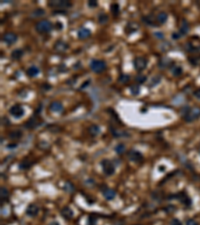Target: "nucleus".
Wrapping results in <instances>:
<instances>
[{
	"mask_svg": "<svg viewBox=\"0 0 200 225\" xmlns=\"http://www.w3.org/2000/svg\"><path fill=\"white\" fill-rule=\"evenodd\" d=\"M200 117V107H192V108H189V110L187 111L183 118L186 122H193L197 120Z\"/></svg>",
	"mask_w": 200,
	"mask_h": 225,
	"instance_id": "1",
	"label": "nucleus"
},
{
	"mask_svg": "<svg viewBox=\"0 0 200 225\" xmlns=\"http://www.w3.org/2000/svg\"><path fill=\"white\" fill-rule=\"evenodd\" d=\"M106 62L104 60H98V59H93L90 62V68L93 72L95 73H101L106 69Z\"/></svg>",
	"mask_w": 200,
	"mask_h": 225,
	"instance_id": "2",
	"label": "nucleus"
},
{
	"mask_svg": "<svg viewBox=\"0 0 200 225\" xmlns=\"http://www.w3.org/2000/svg\"><path fill=\"white\" fill-rule=\"evenodd\" d=\"M35 29L39 33H47L52 29V23L49 20L43 19V20H40L39 22L36 23Z\"/></svg>",
	"mask_w": 200,
	"mask_h": 225,
	"instance_id": "3",
	"label": "nucleus"
},
{
	"mask_svg": "<svg viewBox=\"0 0 200 225\" xmlns=\"http://www.w3.org/2000/svg\"><path fill=\"white\" fill-rule=\"evenodd\" d=\"M101 167H102L104 173L108 175V176H110V175H112L115 172V167L113 163L110 160H107V159H103L101 161Z\"/></svg>",
	"mask_w": 200,
	"mask_h": 225,
	"instance_id": "4",
	"label": "nucleus"
},
{
	"mask_svg": "<svg viewBox=\"0 0 200 225\" xmlns=\"http://www.w3.org/2000/svg\"><path fill=\"white\" fill-rule=\"evenodd\" d=\"M9 113L11 116H13L14 118H21V117L24 115V108L20 104H15L12 107H10L9 109Z\"/></svg>",
	"mask_w": 200,
	"mask_h": 225,
	"instance_id": "5",
	"label": "nucleus"
},
{
	"mask_svg": "<svg viewBox=\"0 0 200 225\" xmlns=\"http://www.w3.org/2000/svg\"><path fill=\"white\" fill-rule=\"evenodd\" d=\"M134 68L138 71V72H141L142 70H144L147 66V59L144 58V57H136L133 61Z\"/></svg>",
	"mask_w": 200,
	"mask_h": 225,
	"instance_id": "6",
	"label": "nucleus"
},
{
	"mask_svg": "<svg viewBox=\"0 0 200 225\" xmlns=\"http://www.w3.org/2000/svg\"><path fill=\"white\" fill-rule=\"evenodd\" d=\"M171 198H177L178 200H180V202L182 203V204H184L185 206H190L191 205V199L189 198L188 195L184 192H179V193H177L176 195H173V196H169V199Z\"/></svg>",
	"mask_w": 200,
	"mask_h": 225,
	"instance_id": "7",
	"label": "nucleus"
},
{
	"mask_svg": "<svg viewBox=\"0 0 200 225\" xmlns=\"http://www.w3.org/2000/svg\"><path fill=\"white\" fill-rule=\"evenodd\" d=\"M48 6L53 8H69L72 6V3L69 1H66V0H62V1L56 0V1H49Z\"/></svg>",
	"mask_w": 200,
	"mask_h": 225,
	"instance_id": "8",
	"label": "nucleus"
},
{
	"mask_svg": "<svg viewBox=\"0 0 200 225\" xmlns=\"http://www.w3.org/2000/svg\"><path fill=\"white\" fill-rule=\"evenodd\" d=\"M17 38H18L17 35H16L15 33H13V32H7V33H5L3 35L2 40H3V42H5L6 44L12 45L17 41Z\"/></svg>",
	"mask_w": 200,
	"mask_h": 225,
	"instance_id": "9",
	"label": "nucleus"
},
{
	"mask_svg": "<svg viewBox=\"0 0 200 225\" xmlns=\"http://www.w3.org/2000/svg\"><path fill=\"white\" fill-rule=\"evenodd\" d=\"M128 157L131 161L133 162H141L143 160V155H142L141 152L136 151V150H131L128 153Z\"/></svg>",
	"mask_w": 200,
	"mask_h": 225,
	"instance_id": "10",
	"label": "nucleus"
},
{
	"mask_svg": "<svg viewBox=\"0 0 200 225\" xmlns=\"http://www.w3.org/2000/svg\"><path fill=\"white\" fill-rule=\"evenodd\" d=\"M101 190H102L103 196L105 197V199H107V200L113 199L114 197L116 196V192H115L113 189H110V188L106 187V186H103V187L101 188Z\"/></svg>",
	"mask_w": 200,
	"mask_h": 225,
	"instance_id": "11",
	"label": "nucleus"
},
{
	"mask_svg": "<svg viewBox=\"0 0 200 225\" xmlns=\"http://www.w3.org/2000/svg\"><path fill=\"white\" fill-rule=\"evenodd\" d=\"M40 124V121H38V118H37V115L34 114L33 117H31L30 120L27 123H25V127L28 128V129H33V128L37 127L38 125Z\"/></svg>",
	"mask_w": 200,
	"mask_h": 225,
	"instance_id": "12",
	"label": "nucleus"
},
{
	"mask_svg": "<svg viewBox=\"0 0 200 225\" xmlns=\"http://www.w3.org/2000/svg\"><path fill=\"white\" fill-rule=\"evenodd\" d=\"M39 212V208H38L35 204H30L26 208V214L30 217H35Z\"/></svg>",
	"mask_w": 200,
	"mask_h": 225,
	"instance_id": "13",
	"label": "nucleus"
},
{
	"mask_svg": "<svg viewBox=\"0 0 200 225\" xmlns=\"http://www.w3.org/2000/svg\"><path fill=\"white\" fill-rule=\"evenodd\" d=\"M77 36L78 38H80V39H86V38L91 36V31H90L88 28L81 27L77 32Z\"/></svg>",
	"mask_w": 200,
	"mask_h": 225,
	"instance_id": "14",
	"label": "nucleus"
},
{
	"mask_svg": "<svg viewBox=\"0 0 200 225\" xmlns=\"http://www.w3.org/2000/svg\"><path fill=\"white\" fill-rule=\"evenodd\" d=\"M49 110L52 112H61L63 110V105L59 101H53L49 105Z\"/></svg>",
	"mask_w": 200,
	"mask_h": 225,
	"instance_id": "15",
	"label": "nucleus"
},
{
	"mask_svg": "<svg viewBox=\"0 0 200 225\" xmlns=\"http://www.w3.org/2000/svg\"><path fill=\"white\" fill-rule=\"evenodd\" d=\"M172 63H173V61H172L170 58H168V57H163V58H161L159 60V62H158V66H159V68H161V69H164V68L171 66Z\"/></svg>",
	"mask_w": 200,
	"mask_h": 225,
	"instance_id": "16",
	"label": "nucleus"
},
{
	"mask_svg": "<svg viewBox=\"0 0 200 225\" xmlns=\"http://www.w3.org/2000/svg\"><path fill=\"white\" fill-rule=\"evenodd\" d=\"M142 21L146 24V25H149V26H152V27H155V26H158L157 24H156V18L153 17L152 15H148V16H143L142 17Z\"/></svg>",
	"mask_w": 200,
	"mask_h": 225,
	"instance_id": "17",
	"label": "nucleus"
},
{
	"mask_svg": "<svg viewBox=\"0 0 200 225\" xmlns=\"http://www.w3.org/2000/svg\"><path fill=\"white\" fill-rule=\"evenodd\" d=\"M54 48H55V50H57V51L64 52V51H66V49H68V45L65 42H63V41L59 40V41H57V42L55 43V45H54Z\"/></svg>",
	"mask_w": 200,
	"mask_h": 225,
	"instance_id": "18",
	"label": "nucleus"
},
{
	"mask_svg": "<svg viewBox=\"0 0 200 225\" xmlns=\"http://www.w3.org/2000/svg\"><path fill=\"white\" fill-rule=\"evenodd\" d=\"M26 74L29 77H35V76H37L38 74H39V68L34 66V65L33 66H30L28 69H27Z\"/></svg>",
	"mask_w": 200,
	"mask_h": 225,
	"instance_id": "19",
	"label": "nucleus"
},
{
	"mask_svg": "<svg viewBox=\"0 0 200 225\" xmlns=\"http://www.w3.org/2000/svg\"><path fill=\"white\" fill-rule=\"evenodd\" d=\"M189 31V24L186 20H182V24L179 28V34L183 36V35H186Z\"/></svg>",
	"mask_w": 200,
	"mask_h": 225,
	"instance_id": "20",
	"label": "nucleus"
},
{
	"mask_svg": "<svg viewBox=\"0 0 200 225\" xmlns=\"http://www.w3.org/2000/svg\"><path fill=\"white\" fill-rule=\"evenodd\" d=\"M167 19H168V15H167V13L164 11L158 13V15L156 16V20L158 21V23L159 24H164L167 21Z\"/></svg>",
	"mask_w": 200,
	"mask_h": 225,
	"instance_id": "21",
	"label": "nucleus"
},
{
	"mask_svg": "<svg viewBox=\"0 0 200 225\" xmlns=\"http://www.w3.org/2000/svg\"><path fill=\"white\" fill-rule=\"evenodd\" d=\"M61 215L66 219L71 218L73 216V211L69 207H64V208H62L61 209Z\"/></svg>",
	"mask_w": 200,
	"mask_h": 225,
	"instance_id": "22",
	"label": "nucleus"
},
{
	"mask_svg": "<svg viewBox=\"0 0 200 225\" xmlns=\"http://www.w3.org/2000/svg\"><path fill=\"white\" fill-rule=\"evenodd\" d=\"M23 53H24V51L22 50V49H15V50H13L11 52V57L13 59L18 60L23 56Z\"/></svg>",
	"mask_w": 200,
	"mask_h": 225,
	"instance_id": "23",
	"label": "nucleus"
},
{
	"mask_svg": "<svg viewBox=\"0 0 200 225\" xmlns=\"http://www.w3.org/2000/svg\"><path fill=\"white\" fill-rule=\"evenodd\" d=\"M88 131H89V133L91 134V135L95 136L100 132V128H99V126H97V125H91L88 128Z\"/></svg>",
	"mask_w": 200,
	"mask_h": 225,
	"instance_id": "24",
	"label": "nucleus"
},
{
	"mask_svg": "<svg viewBox=\"0 0 200 225\" xmlns=\"http://www.w3.org/2000/svg\"><path fill=\"white\" fill-rule=\"evenodd\" d=\"M110 9H111L112 14H113L114 16H117L119 14L120 9H119V5L117 3H112L111 6H110Z\"/></svg>",
	"mask_w": 200,
	"mask_h": 225,
	"instance_id": "25",
	"label": "nucleus"
},
{
	"mask_svg": "<svg viewBox=\"0 0 200 225\" xmlns=\"http://www.w3.org/2000/svg\"><path fill=\"white\" fill-rule=\"evenodd\" d=\"M31 166H32V162H30V161H22V162L19 164V169L26 170V169H29Z\"/></svg>",
	"mask_w": 200,
	"mask_h": 225,
	"instance_id": "26",
	"label": "nucleus"
},
{
	"mask_svg": "<svg viewBox=\"0 0 200 225\" xmlns=\"http://www.w3.org/2000/svg\"><path fill=\"white\" fill-rule=\"evenodd\" d=\"M172 74L174 76H180L182 74V68L180 66H173V68H172Z\"/></svg>",
	"mask_w": 200,
	"mask_h": 225,
	"instance_id": "27",
	"label": "nucleus"
},
{
	"mask_svg": "<svg viewBox=\"0 0 200 225\" xmlns=\"http://www.w3.org/2000/svg\"><path fill=\"white\" fill-rule=\"evenodd\" d=\"M146 80H147V77L145 75H142V74H138V75L135 77V81L137 82V83H140V84L144 83Z\"/></svg>",
	"mask_w": 200,
	"mask_h": 225,
	"instance_id": "28",
	"label": "nucleus"
},
{
	"mask_svg": "<svg viewBox=\"0 0 200 225\" xmlns=\"http://www.w3.org/2000/svg\"><path fill=\"white\" fill-rule=\"evenodd\" d=\"M129 75H127V74H121V75L119 76V79L118 81L120 82V83H127L128 81H129Z\"/></svg>",
	"mask_w": 200,
	"mask_h": 225,
	"instance_id": "29",
	"label": "nucleus"
},
{
	"mask_svg": "<svg viewBox=\"0 0 200 225\" xmlns=\"http://www.w3.org/2000/svg\"><path fill=\"white\" fill-rule=\"evenodd\" d=\"M130 92L132 95H138L139 92H140V88H139L138 85H132L130 87Z\"/></svg>",
	"mask_w": 200,
	"mask_h": 225,
	"instance_id": "30",
	"label": "nucleus"
},
{
	"mask_svg": "<svg viewBox=\"0 0 200 225\" xmlns=\"http://www.w3.org/2000/svg\"><path fill=\"white\" fill-rule=\"evenodd\" d=\"M21 135H22V133H21L19 130L13 131V132H11V133L9 134L10 138H12V139H17V138H20Z\"/></svg>",
	"mask_w": 200,
	"mask_h": 225,
	"instance_id": "31",
	"label": "nucleus"
},
{
	"mask_svg": "<svg viewBox=\"0 0 200 225\" xmlns=\"http://www.w3.org/2000/svg\"><path fill=\"white\" fill-rule=\"evenodd\" d=\"M108 21V16L106 15V14H100L99 15V17H98V22L99 23H101V24H104V23H106Z\"/></svg>",
	"mask_w": 200,
	"mask_h": 225,
	"instance_id": "32",
	"label": "nucleus"
},
{
	"mask_svg": "<svg viewBox=\"0 0 200 225\" xmlns=\"http://www.w3.org/2000/svg\"><path fill=\"white\" fill-rule=\"evenodd\" d=\"M115 151L116 153H118V154H122V153H124L125 151V146L124 144H118L116 147H115Z\"/></svg>",
	"mask_w": 200,
	"mask_h": 225,
	"instance_id": "33",
	"label": "nucleus"
},
{
	"mask_svg": "<svg viewBox=\"0 0 200 225\" xmlns=\"http://www.w3.org/2000/svg\"><path fill=\"white\" fill-rule=\"evenodd\" d=\"M8 196H9V192H8L7 189L4 187H1V199L2 200L7 199Z\"/></svg>",
	"mask_w": 200,
	"mask_h": 225,
	"instance_id": "34",
	"label": "nucleus"
},
{
	"mask_svg": "<svg viewBox=\"0 0 200 225\" xmlns=\"http://www.w3.org/2000/svg\"><path fill=\"white\" fill-rule=\"evenodd\" d=\"M73 189H74V187H73L72 184H70V183H66V184H65V190H66V191L72 192Z\"/></svg>",
	"mask_w": 200,
	"mask_h": 225,
	"instance_id": "35",
	"label": "nucleus"
},
{
	"mask_svg": "<svg viewBox=\"0 0 200 225\" xmlns=\"http://www.w3.org/2000/svg\"><path fill=\"white\" fill-rule=\"evenodd\" d=\"M97 5H98V3H97L96 0H90V1H88V6L89 7L94 8V7H96Z\"/></svg>",
	"mask_w": 200,
	"mask_h": 225,
	"instance_id": "36",
	"label": "nucleus"
},
{
	"mask_svg": "<svg viewBox=\"0 0 200 225\" xmlns=\"http://www.w3.org/2000/svg\"><path fill=\"white\" fill-rule=\"evenodd\" d=\"M96 223V218L93 217V216H90L88 218V225H95Z\"/></svg>",
	"mask_w": 200,
	"mask_h": 225,
	"instance_id": "37",
	"label": "nucleus"
},
{
	"mask_svg": "<svg viewBox=\"0 0 200 225\" xmlns=\"http://www.w3.org/2000/svg\"><path fill=\"white\" fill-rule=\"evenodd\" d=\"M170 225H182V223L180 222V220H178V219L174 218V219H172V220H171Z\"/></svg>",
	"mask_w": 200,
	"mask_h": 225,
	"instance_id": "38",
	"label": "nucleus"
},
{
	"mask_svg": "<svg viewBox=\"0 0 200 225\" xmlns=\"http://www.w3.org/2000/svg\"><path fill=\"white\" fill-rule=\"evenodd\" d=\"M186 225H198V223H197L194 219H188V220L186 221Z\"/></svg>",
	"mask_w": 200,
	"mask_h": 225,
	"instance_id": "39",
	"label": "nucleus"
},
{
	"mask_svg": "<svg viewBox=\"0 0 200 225\" xmlns=\"http://www.w3.org/2000/svg\"><path fill=\"white\" fill-rule=\"evenodd\" d=\"M194 95L196 96L197 99H200V89H197L195 92H194Z\"/></svg>",
	"mask_w": 200,
	"mask_h": 225,
	"instance_id": "40",
	"label": "nucleus"
},
{
	"mask_svg": "<svg viewBox=\"0 0 200 225\" xmlns=\"http://www.w3.org/2000/svg\"><path fill=\"white\" fill-rule=\"evenodd\" d=\"M56 25H57V29H62V28H63V26H62V23H61V22H57V23H56Z\"/></svg>",
	"mask_w": 200,
	"mask_h": 225,
	"instance_id": "41",
	"label": "nucleus"
},
{
	"mask_svg": "<svg viewBox=\"0 0 200 225\" xmlns=\"http://www.w3.org/2000/svg\"><path fill=\"white\" fill-rule=\"evenodd\" d=\"M155 36L161 38V37H163V34H161V32H156V33H155Z\"/></svg>",
	"mask_w": 200,
	"mask_h": 225,
	"instance_id": "42",
	"label": "nucleus"
},
{
	"mask_svg": "<svg viewBox=\"0 0 200 225\" xmlns=\"http://www.w3.org/2000/svg\"><path fill=\"white\" fill-rule=\"evenodd\" d=\"M16 147V144H9L7 146V148H15Z\"/></svg>",
	"mask_w": 200,
	"mask_h": 225,
	"instance_id": "43",
	"label": "nucleus"
},
{
	"mask_svg": "<svg viewBox=\"0 0 200 225\" xmlns=\"http://www.w3.org/2000/svg\"><path fill=\"white\" fill-rule=\"evenodd\" d=\"M159 168H160V171H163V170H165V167H163V166H160Z\"/></svg>",
	"mask_w": 200,
	"mask_h": 225,
	"instance_id": "44",
	"label": "nucleus"
},
{
	"mask_svg": "<svg viewBox=\"0 0 200 225\" xmlns=\"http://www.w3.org/2000/svg\"><path fill=\"white\" fill-rule=\"evenodd\" d=\"M49 225H59V224L57 223V222H52V223H50Z\"/></svg>",
	"mask_w": 200,
	"mask_h": 225,
	"instance_id": "45",
	"label": "nucleus"
},
{
	"mask_svg": "<svg viewBox=\"0 0 200 225\" xmlns=\"http://www.w3.org/2000/svg\"><path fill=\"white\" fill-rule=\"evenodd\" d=\"M199 154H200V149H199Z\"/></svg>",
	"mask_w": 200,
	"mask_h": 225,
	"instance_id": "46",
	"label": "nucleus"
}]
</instances>
